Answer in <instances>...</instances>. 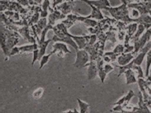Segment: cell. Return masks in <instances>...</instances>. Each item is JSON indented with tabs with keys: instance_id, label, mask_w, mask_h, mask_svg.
Wrapping results in <instances>:
<instances>
[{
	"instance_id": "obj_1",
	"label": "cell",
	"mask_w": 151,
	"mask_h": 113,
	"mask_svg": "<svg viewBox=\"0 0 151 113\" xmlns=\"http://www.w3.org/2000/svg\"><path fill=\"white\" fill-rule=\"evenodd\" d=\"M89 61V55L84 49H78L76 50V59L74 66L76 68H83L87 66Z\"/></svg>"
},
{
	"instance_id": "obj_2",
	"label": "cell",
	"mask_w": 151,
	"mask_h": 113,
	"mask_svg": "<svg viewBox=\"0 0 151 113\" xmlns=\"http://www.w3.org/2000/svg\"><path fill=\"white\" fill-rule=\"evenodd\" d=\"M52 54H57L58 56L64 57L65 54H71V51L68 49V47L65 44V42H57L53 46V51Z\"/></svg>"
},
{
	"instance_id": "obj_3",
	"label": "cell",
	"mask_w": 151,
	"mask_h": 113,
	"mask_svg": "<svg viewBox=\"0 0 151 113\" xmlns=\"http://www.w3.org/2000/svg\"><path fill=\"white\" fill-rule=\"evenodd\" d=\"M82 2H86L87 4L94 6L100 9H106L108 7H111L110 2L109 0H80Z\"/></svg>"
},
{
	"instance_id": "obj_4",
	"label": "cell",
	"mask_w": 151,
	"mask_h": 113,
	"mask_svg": "<svg viewBox=\"0 0 151 113\" xmlns=\"http://www.w3.org/2000/svg\"><path fill=\"white\" fill-rule=\"evenodd\" d=\"M134 58V55L133 53H130V54H121L120 56L117 57V62L120 66H124L130 62L133 61Z\"/></svg>"
},
{
	"instance_id": "obj_5",
	"label": "cell",
	"mask_w": 151,
	"mask_h": 113,
	"mask_svg": "<svg viewBox=\"0 0 151 113\" xmlns=\"http://www.w3.org/2000/svg\"><path fill=\"white\" fill-rule=\"evenodd\" d=\"M71 37L75 41L79 49H83L85 48L87 44H88V41L90 40V37L88 36L83 37V36H75V35H71Z\"/></svg>"
},
{
	"instance_id": "obj_6",
	"label": "cell",
	"mask_w": 151,
	"mask_h": 113,
	"mask_svg": "<svg viewBox=\"0 0 151 113\" xmlns=\"http://www.w3.org/2000/svg\"><path fill=\"white\" fill-rule=\"evenodd\" d=\"M90 6L91 8V14H90L89 16H85L86 18H93L95 19V20H102L103 19V15L101 14V9L97 8L94 6H92V5H90Z\"/></svg>"
},
{
	"instance_id": "obj_7",
	"label": "cell",
	"mask_w": 151,
	"mask_h": 113,
	"mask_svg": "<svg viewBox=\"0 0 151 113\" xmlns=\"http://www.w3.org/2000/svg\"><path fill=\"white\" fill-rule=\"evenodd\" d=\"M99 75V69L97 67L96 64H94L93 61L89 63V67H88V72H87V75H88V80L94 79L96 77V75Z\"/></svg>"
},
{
	"instance_id": "obj_8",
	"label": "cell",
	"mask_w": 151,
	"mask_h": 113,
	"mask_svg": "<svg viewBox=\"0 0 151 113\" xmlns=\"http://www.w3.org/2000/svg\"><path fill=\"white\" fill-rule=\"evenodd\" d=\"M125 79H126V84L130 85L138 82V79L135 76L134 71L132 69H128L124 72Z\"/></svg>"
},
{
	"instance_id": "obj_9",
	"label": "cell",
	"mask_w": 151,
	"mask_h": 113,
	"mask_svg": "<svg viewBox=\"0 0 151 113\" xmlns=\"http://www.w3.org/2000/svg\"><path fill=\"white\" fill-rule=\"evenodd\" d=\"M19 49H20L21 53H30V52H33L35 49H39V45L36 44V43L24 45V46H19Z\"/></svg>"
},
{
	"instance_id": "obj_10",
	"label": "cell",
	"mask_w": 151,
	"mask_h": 113,
	"mask_svg": "<svg viewBox=\"0 0 151 113\" xmlns=\"http://www.w3.org/2000/svg\"><path fill=\"white\" fill-rule=\"evenodd\" d=\"M52 41V39H48L46 40L45 42H42V43H40L39 45V49H40V59H39V61H40V59L42 58V56L45 55V53H46V49H47V47L48 46V45L49 43Z\"/></svg>"
},
{
	"instance_id": "obj_11",
	"label": "cell",
	"mask_w": 151,
	"mask_h": 113,
	"mask_svg": "<svg viewBox=\"0 0 151 113\" xmlns=\"http://www.w3.org/2000/svg\"><path fill=\"white\" fill-rule=\"evenodd\" d=\"M145 29H146V27L144 26V24H139L136 32H135V34H134V36H133V39H134V41H136V40L139 39V38L141 37V35H143V32L144 31H145Z\"/></svg>"
},
{
	"instance_id": "obj_12",
	"label": "cell",
	"mask_w": 151,
	"mask_h": 113,
	"mask_svg": "<svg viewBox=\"0 0 151 113\" xmlns=\"http://www.w3.org/2000/svg\"><path fill=\"white\" fill-rule=\"evenodd\" d=\"M78 104H79V107H80V113H87V110L90 107L89 104L86 103L84 101H83L82 100L78 98Z\"/></svg>"
},
{
	"instance_id": "obj_13",
	"label": "cell",
	"mask_w": 151,
	"mask_h": 113,
	"mask_svg": "<svg viewBox=\"0 0 151 113\" xmlns=\"http://www.w3.org/2000/svg\"><path fill=\"white\" fill-rule=\"evenodd\" d=\"M132 69L134 71V74H135V75L137 76V79H143L144 73H143V71H142V69L141 66L134 64V65H133V67H132Z\"/></svg>"
},
{
	"instance_id": "obj_14",
	"label": "cell",
	"mask_w": 151,
	"mask_h": 113,
	"mask_svg": "<svg viewBox=\"0 0 151 113\" xmlns=\"http://www.w3.org/2000/svg\"><path fill=\"white\" fill-rule=\"evenodd\" d=\"M151 68V49L146 54V76H150V71Z\"/></svg>"
},
{
	"instance_id": "obj_15",
	"label": "cell",
	"mask_w": 151,
	"mask_h": 113,
	"mask_svg": "<svg viewBox=\"0 0 151 113\" xmlns=\"http://www.w3.org/2000/svg\"><path fill=\"white\" fill-rule=\"evenodd\" d=\"M128 14H129L130 17L132 19V21H134L140 17V12L136 9H130Z\"/></svg>"
},
{
	"instance_id": "obj_16",
	"label": "cell",
	"mask_w": 151,
	"mask_h": 113,
	"mask_svg": "<svg viewBox=\"0 0 151 113\" xmlns=\"http://www.w3.org/2000/svg\"><path fill=\"white\" fill-rule=\"evenodd\" d=\"M52 52L50 53V54H49L48 55H44V56H42V58L40 59V69H42V68L43 67V66L45 65V64H47V63L50 60V56L52 55Z\"/></svg>"
},
{
	"instance_id": "obj_17",
	"label": "cell",
	"mask_w": 151,
	"mask_h": 113,
	"mask_svg": "<svg viewBox=\"0 0 151 113\" xmlns=\"http://www.w3.org/2000/svg\"><path fill=\"white\" fill-rule=\"evenodd\" d=\"M138 27H139V25H138L136 23L131 24L128 26V31H129L130 36H132V35L134 36V35L135 34V32H136L137 29H138Z\"/></svg>"
},
{
	"instance_id": "obj_18",
	"label": "cell",
	"mask_w": 151,
	"mask_h": 113,
	"mask_svg": "<svg viewBox=\"0 0 151 113\" xmlns=\"http://www.w3.org/2000/svg\"><path fill=\"white\" fill-rule=\"evenodd\" d=\"M134 96V91H133V90H132V89H130L129 91H128V93H127L126 95H124V97H125V104L123 106L127 105V104L129 103V101H131V99H132Z\"/></svg>"
},
{
	"instance_id": "obj_19",
	"label": "cell",
	"mask_w": 151,
	"mask_h": 113,
	"mask_svg": "<svg viewBox=\"0 0 151 113\" xmlns=\"http://www.w3.org/2000/svg\"><path fill=\"white\" fill-rule=\"evenodd\" d=\"M44 92V89L42 87L38 88L37 89H35V92L33 93V97L35 99H40L41 97L42 96V94Z\"/></svg>"
},
{
	"instance_id": "obj_20",
	"label": "cell",
	"mask_w": 151,
	"mask_h": 113,
	"mask_svg": "<svg viewBox=\"0 0 151 113\" xmlns=\"http://www.w3.org/2000/svg\"><path fill=\"white\" fill-rule=\"evenodd\" d=\"M124 46L122 44H119L115 47V49L113 50V53H114L116 55H117L118 56L119 54H123V53L124 52Z\"/></svg>"
},
{
	"instance_id": "obj_21",
	"label": "cell",
	"mask_w": 151,
	"mask_h": 113,
	"mask_svg": "<svg viewBox=\"0 0 151 113\" xmlns=\"http://www.w3.org/2000/svg\"><path fill=\"white\" fill-rule=\"evenodd\" d=\"M33 54V59H32V65H34L35 63V61H39V59H40V49H37L34 50L32 52Z\"/></svg>"
},
{
	"instance_id": "obj_22",
	"label": "cell",
	"mask_w": 151,
	"mask_h": 113,
	"mask_svg": "<svg viewBox=\"0 0 151 113\" xmlns=\"http://www.w3.org/2000/svg\"><path fill=\"white\" fill-rule=\"evenodd\" d=\"M21 54V51H20V49H19V47L15 46L14 47L12 50L10 51V54H9V57L12 56H14V55H17V54Z\"/></svg>"
},
{
	"instance_id": "obj_23",
	"label": "cell",
	"mask_w": 151,
	"mask_h": 113,
	"mask_svg": "<svg viewBox=\"0 0 151 113\" xmlns=\"http://www.w3.org/2000/svg\"><path fill=\"white\" fill-rule=\"evenodd\" d=\"M104 70H105L106 74H108V73H109L113 70V67L109 64H106L104 65Z\"/></svg>"
},
{
	"instance_id": "obj_24",
	"label": "cell",
	"mask_w": 151,
	"mask_h": 113,
	"mask_svg": "<svg viewBox=\"0 0 151 113\" xmlns=\"http://www.w3.org/2000/svg\"><path fill=\"white\" fill-rule=\"evenodd\" d=\"M97 39V36L95 35H92L91 36H90V41H89V45H93L94 44V42Z\"/></svg>"
},
{
	"instance_id": "obj_25",
	"label": "cell",
	"mask_w": 151,
	"mask_h": 113,
	"mask_svg": "<svg viewBox=\"0 0 151 113\" xmlns=\"http://www.w3.org/2000/svg\"><path fill=\"white\" fill-rule=\"evenodd\" d=\"M135 1H138V0H122L123 4L124 5H129L131 3H133V2H135Z\"/></svg>"
},
{
	"instance_id": "obj_26",
	"label": "cell",
	"mask_w": 151,
	"mask_h": 113,
	"mask_svg": "<svg viewBox=\"0 0 151 113\" xmlns=\"http://www.w3.org/2000/svg\"><path fill=\"white\" fill-rule=\"evenodd\" d=\"M18 2L21 3L23 6H28V0H18Z\"/></svg>"
},
{
	"instance_id": "obj_27",
	"label": "cell",
	"mask_w": 151,
	"mask_h": 113,
	"mask_svg": "<svg viewBox=\"0 0 151 113\" xmlns=\"http://www.w3.org/2000/svg\"><path fill=\"white\" fill-rule=\"evenodd\" d=\"M62 1H63V0H55V1H54L55 2H54V6H56V5L60 4L61 2H62Z\"/></svg>"
},
{
	"instance_id": "obj_28",
	"label": "cell",
	"mask_w": 151,
	"mask_h": 113,
	"mask_svg": "<svg viewBox=\"0 0 151 113\" xmlns=\"http://www.w3.org/2000/svg\"><path fill=\"white\" fill-rule=\"evenodd\" d=\"M151 2V0H138V2Z\"/></svg>"
},
{
	"instance_id": "obj_29",
	"label": "cell",
	"mask_w": 151,
	"mask_h": 113,
	"mask_svg": "<svg viewBox=\"0 0 151 113\" xmlns=\"http://www.w3.org/2000/svg\"><path fill=\"white\" fill-rule=\"evenodd\" d=\"M62 113H73V112L72 110H68V111H66V112H64Z\"/></svg>"
},
{
	"instance_id": "obj_30",
	"label": "cell",
	"mask_w": 151,
	"mask_h": 113,
	"mask_svg": "<svg viewBox=\"0 0 151 113\" xmlns=\"http://www.w3.org/2000/svg\"><path fill=\"white\" fill-rule=\"evenodd\" d=\"M149 14H150V16H151V9L150 10V12H149Z\"/></svg>"
},
{
	"instance_id": "obj_31",
	"label": "cell",
	"mask_w": 151,
	"mask_h": 113,
	"mask_svg": "<svg viewBox=\"0 0 151 113\" xmlns=\"http://www.w3.org/2000/svg\"><path fill=\"white\" fill-rule=\"evenodd\" d=\"M150 75H151V68H150Z\"/></svg>"
},
{
	"instance_id": "obj_32",
	"label": "cell",
	"mask_w": 151,
	"mask_h": 113,
	"mask_svg": "<svg viewBox=\"0 0 151 113\" xmlns=\"http://www.w3.org/2000/svg\"><path fill=\"white\" fill-rule=\"evenodd\" d=\"M150 42H151V38H150Z\"/></svg>"
}]
</instances>
